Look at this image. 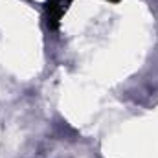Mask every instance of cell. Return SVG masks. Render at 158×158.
<instances>
[{
	"label": "cell",
	"instance_id": "2",
	"mask_svg": "<svg viewBox=\"0 0 158 158\" xmlns=\"http://www.w3.org/2000/svg\"><path fill=\"white\" fill-rule=\"evenodd\" d=\"M109 2H119V0H109Z\"/></svg>",
	"mask_w": 158,
	"mask_h": 158
},
{
	"label": "cell",
	"instance_id": "1",
	"mask_svg": "<svg viewBox=\"0 0 158 158\" xmlns=\"http://www.w3.org/2000/svg\"><path fill=\"white\" fill-rule=\"evenodd\" d=\"M72 0H50L46 4V19H48V28L50 30H57L63 13L66 11L68 4Z\"/></svg>",
	"mask_w": 158,
	"mask_h": 158
}]
</instances>
